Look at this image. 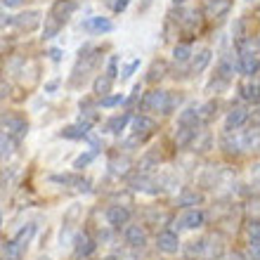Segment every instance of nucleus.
<instances>
[{"instance_id": "obj_1", "label": "nucleus", "mask_w": 260, "mask_h": 260, "mask_svg": "<svg viewBox=\"0 0 260 260\" xmlns=\"http://www.w3.org/2000/svg\"><path fill=\"white\" fill-rule=\"evenodd\" d=\"M182 97L180 95H171V92H166V90H151L147 95L142 97V102H140V109L142 111H158V114H173L175 109V104H180Z\"/></svg>"}, {"instance_id": "obj_2", "label": "nucleus", "mask_w": 260, "mask_h": 260, "mask_svg": "<svg viewBox=\"0 0 260 260\" xmlns=\"http://www.w3.org/2000/svg\"><path fill=\"white\" fill-rule=\"evenodd\" d=\"M3 125H5V133L12 137L14 142H19L21 137L28 133L26 121H24L21 116H12V114H10V116H3Z\"/></svg>"}, {"instance_id": "obj_3", "label": "nucleus", "mask_w": 260, "mask_h": 260, "mask_svg": "<svg viewBox=\"0 0 260 260\" xmlns=\"http://www.w3.org/2000/svg\"><path fill=\"white\" fill-rule=\"evenodd\" d=\"M248 121H251V114H248L244 107H234V109L227 111V116H225V133L239 130L241 125H246Z\"/></svg>"}, {"instance_id": "obj_4", "label": "nucleus", "mask_w": 260, "mask_h": 260, "mask_svg": "<svg viewBox=\"0 0 260 260\" xmlns=\"http://www.w3.org/2000/svg\"><path fill=\"white\" fill-rule=\"evenodd\" d=\"M204 222H206L204 211H199V208H189V211H185L178 218L175 227H178V230H197V227H201Z\"/></svg>"}, {"instance_id": "obj_5", "label": "nucleus", "mask_w": 260, "mask_h": 260, "mask_svg": "<svg viewBox=\"0 0 260 260\" xmlns=\"http://www.w3.org/2000/svg\"><path fill=\"white\" fill-rule=\"evenodd\" d=\"M78 10V3L76 0H57L55 5L50 7V17H55V19H59L62 24H67L69 17Z\"/></svg>"}, {"instance_id": "obj_6", "label": "nucleus", "mask_w": 260, "mask_h": 260, "mask_svg": "<svg viewBox=\"0 0 260 260\" xmlns=\"http://www.w3.org/2000/svg\"><path fill=\"white\" fill-rule=\"evenodd\" d=\"M83 31H88V34H111L114 31V21L107 19V17H90L81 24Z\"/></svg>"}, {"instance_id": "obj_7", "label": "nucleus", "mask_w": 260, "mask_h": 260, "mask_svg": "<svg viewBox=\"0 0 260 260\" xmlns=\"http://www.w3.org/2000/svg\"><path fill=\"white\" fill-rule=\"evenodd\" d=\"M156 246L164 251V253H178L180 248V239L178 234L173 232V230H164V232L156 234Z\"/></svg>"}, {"instance_id": "obj_8", "label": "nucleus", "mask_w": 260, "mask_h": 260, "mask_svg": "<svg viewBox=\"0 0 260 260\" xmlns=\"http://www.w3.org/2000/svg\"><path fill=\"white\" fill-rule=\"evenodd\" d=\"M128 220H130V211L125 206H109L107 208V222L111 227H123L128 225Z\"/></svg>"}, {"instance_id": "obj_9", "label": "nucleus", "mask_w": 260, "mask_h": 260, "mask_svg": "<svg viewBox=\"0 0 260 260\" xmlns=\"http://www.w3.org/2000/svg\"><path fill=\"white\" fill-rule=\"evenodd\" d=\"M133 130H135V137L144 140L147 135H151V133L156 130V121L151 116H147V114H142V116H137L135 121H133Z\"/></svg>"}, {"instance_id": "obj_10", "label": "nucleus", "mask_w": 260, "mask_h": 260, "mask_svg": "<svg viewBox=\"0 0 260 260\" xmlns=\"http://www.w3.org/2000/svg\"><path fill=\"white\" fill-rule=\"evenodd\" d=\"M38 24H41V12L38 10H31V12H24L14 17V26L21 28V31H34Z\"/></svg>"}, {"instance_id": "obj_11", "label": "nucleus", "mask_w": 260, "mask_h": 260, "mask_svg": "<svg viewBox=\"0 0 260 260\" xmlns=\"http://www.w3.org/2000/svg\"><path fill=\"white\" fill-rule=\"evenodd\" d=\"M234 67H237V71H239V74L246 76V78L260 74V59H258V57H237Z\"/></svg>"}, {"instance_id": "obj_12", "label": "nucleus", "mask_w": 260, "mask_h": 260, "mask_svg": "<svg viewBox=\"0 0 260 260\" xmlns=\"http://www.w3.org/2000/svg\"><path fill=\"white\" fill-rule=\"evenodd\" d=\"M90 128H92L90 123H85V121H78V123L67 125V128L62 130V137H67V140H85V137L90 135Z\"/></svg>"}, {"instance_id": "obj_13", "label": "nucleus", "mask_w": 260, "mask_h": 260, "mask_svg": "<svg viewBox=\"0 0 260 260\" xmlns=\"http://www.w3.org/2000/svg\"><path fill=\"white\" fill-rule=\"evenodd\" d=\"M128 123H130V114H128V111H123V114H116V116H111L109 121L104 123V133H111V135H121Z\"/></svg>"}, {"instance_id": "obj_14", "label": "nucleus", "mask_w": 260, "mask_h": 260, "mask_svg": "<svg viewBox=\"0 0 260 260\" xmlns=\"http://www.w3.org/2000/svg\"><path fill=\"white\" fill-rule=\"evenodd\" d=\"M123 237H125V244H128V246H135V248L144 246V241H147V234H144V230L140 225H128Z\"/></svg>"}, {"instance_id": "obj_15", "label": "nucleus", "mask_w": 260, "mask_h": 260, "mask_svg": "<svg viewBox=\"0 0 260 260\" xmlns=\"http://www.w3.org/2000/svg\"><path fill=\"white\" fill-rule=\"evenodd\" d=\"M199 123H201V114H199V107H187V109L180 111L178 125H182V128H197Z\"/></svg>"}, {"instance_id": "obj_16", "label": "nucleus", "mask_w": 260, "mask_h": 260, "mask_svg": "<svg viewBox=\"0 0 260 260\" xmlns=\"http://www.w3.org/2000/svg\"><path fill=\"white\" fill-rule=\"evenodd\" d=\"M220 147H222V151H225L227 156H237L239 149H244V147H241V137H234V133H222Z\"/></svg>"}, {"instance_id": "obj_17", "label": "nucleus", "mask_w": 260, "mask_h": 260, "mask_svg": "<svg viewBox=\"0 0 260 260\" xmlns=\"http://www.w3.org/2000/svg\"><path fill=\"white\" fill-rule=\"evenodd\" d=\"M230 7H232L230 0H208L206 3V14L213 17V19H218V17H225L230 12Z\"/></svg>"}, {"instance_id": "obj_18", "label": "nucleus", "mask_w": 260, "mask_h": 260, "mask_svg": "<svg viewBox=\"0 0 260 260\" xmlns=\"http://www.w3.org/2000/svg\"><path fill=\"white\" fill-rule=\"evenodd\" d=\"M239 92H241V100L246 102H253V104H260V85L253 81H244L239 85Z\"/></svg>"}, {"instance_id": "obj_19", "label": "nucleus", "mask_w": 260, "mask_h": 260, "mask_svg": "<svg viewBox=\"0 0 260 260\" xmlns=\"http://www.w3.org/2000/svg\"><path fill=\"white\" fill-rule=\"evenodd\" d=\"M74 248H76V255H90L92 251H95V241L90 239L88 234H76L74 239Z\"/></svg>"}, {"instance_id": "obj_20", "label": "nucleus", "mask_w": 260, "mask_h": 260, "mask_svg": "<svg viewBox=\"0 0 260 260\" xmlns=\"http://www.w3.org/2000/svg\"><path fill=\"white\" fill-rule=\"evenodd\" d=\"M241 147L244 149H251V151H258L260 149V128H251L241 135Z\"/></svg>"}, {"instance_id": "obj_21", "label": "nucleus", "mask_w": 260, "mask_h": 260, "mask_svg": "<svg viewBox=\"0 0 260 260\" xmlns=\"http://www.w3.org/2000/svg\"><path fill=\"white\" fill-rule=\"evenodd\" d=\"M211 59H213V52L208 48H204L201 52H199L197 57L192 59V74H201L208 64H211Z\"/></svg>"}, {"instance_id": "obj_22", "label": "nucleus", "mask_w": 260, "mask_h": 260, "mask_svg": "<svg viewBox=\"0 0 260 260\" xmlns=\"http://www.w3.org/2000/svg\"><path fill=\"white\" fill-rule=\"evenodd\" d=\"M204 201V197L199 192H194V189H185V192L178 197V206H182V208H189V206H199Z\"/></svg>"}, {"instance_id": "obj_23", "label": "nucleus", "mask_w": 260, "mask_h": 260, "mask_svg": "<svg viewBox=\"0 0 260 260\" xmlns=\"http://www.w3.org/2000/svg\"><path fill=\"white\" fill-rule=\"evenodd\" d=\"M194 140H197V128H182V125H180V130L175 133L178 147H187V144H192Z\"/></svg>"}, {"instance_id": "obj_24", "label": "nucleus", "mask_w": 260, "mask_h": 260, "mask_svg": "<svg viewBox=\"0 0 260 260\" xmlns=\"http://www.w3.org/2000/svg\"><path fill=\"white\" fill-rule=\"evenodd\" d=\"M62 26H64L62 21L48 14V17H45V26H43V38H55V36L62 31Z\"/></svg>"}, {"instance_id": "obj_25", "label": "nucleus", "mask_w": 260, "mask_h": 260, "mask_svg": "<svg viewBox=\"0 0 260 260\" xmlns=\"http://www.w3.org/2000/svg\"><path fill=\"white\" fill-rule=\"evenodd\" d=\"M21 258V246L17 241H5L3 244V260H19Z\"/></svg>"}, {"instance_id": "obj_26", "label": "nucleus", "mask_w": 260, "mask_h": 260, "mask_svg": "<svg viewBox=\"0 0 260 260\" xmlns=\"http://www.w3.org/2000/svg\"><path fill=\"white\" fill-rule=\"evenodd\" d=\"M34 234H36V225H34V222H28L26 227H21L19 232H17V237H14V241H17V244H19V246L24 248V246H26V244H28V241L34 239Z\"/></svg>"}, {"instance_id": "obj_27", "label": "nucleus", "mask_w": 260, "mask_h": 260, "mask_svg": "<svg viewBox=\"0 0 260 260\" xmlns=\"http://www.w3.org/2000/svg\"><path fill=\"white\" fill-rule=\"evenodd\" d=\"M111 83H114V78H109V76H97L95 78V92L97 95H102V97H107L109 95V90H111Z\"/></svg>"}, {"instance_id": "obj_28", "label": "nucleus", "mask_w": 260, "mask_h": 260, "mask_svg": "<svg viewBox=\"0 0 260 260\" xmlns=\"http://www.w3.org/2000/svg\"><path fill=\"white\" fill-rule=\"evenodd\" d=\"M121 104H125V97L121 95V92H116V95H107L100 100V107L102 109H114V107H121Z\"/></svg>"}, {"instance_id": "obj_29", "label": "nucleus", "mask_w": 260, "mask_h": 260, "mask_svg": "<svg viewBox=\"0 0 260 260\" xmlns=\"http://www.w3.org/2000/svg\"><path fill=\"white\" fill-rule=\"evenodd\" d=\"M189 57H192V48L185 45V43H180V45L173 48V59H175V62H187Z\"/></svg>"}, {"instance_id": "obj_30", "label": "nucleus", "mask_w": 260, "mask_h": 260, "mask_svg": "<svg viewBox=\"0 0 260 260\" xmlns=\"http://www.w3.org/2000/svg\"><path fill=\"white\" fill-rule=\"evenodd\" d=\"M95 156H97V151H95V149L85 151V154H81V156H78V158L74 161V168H76V171H83L85 166H90L92 161H95Z\"/></svg>"}, {"instance_id": "obj_31", "label": "nucleus", "mask_w": 260, "mask_h": 260, "mask_svg": "<svg viewBox=\"0 0 260 260\" xmlns=\"http://www.w3.org/2000/svg\"><path fill=\"white\" fill-rule=\"evenodd\" d=\"M111 171H114V173H118V175H121V173H125V171H128V168H130V161H128V158H121V156H116V158H111Z\"/></svg>"}, {"instance_id": "obj_32", "label": "nucleus", "mask_w": 260, "mask_h": 260, "mask_svg": "<svg viewBox=\"0 0 260 260\" xmlns=\"http://www.w3.org/2000/svg\"><path fill=\"white\" fill-rule=\"evenodd\" d=\"M215 109H218V104L215 102H206L204 107H199V114H201V121H211L215 116Z\"/></svg>"}, {"instance_id": "obj_33", "label": "nucleus", "mask_w": 260, "mask_h": 260, "mask_svg": "<svg viewBox=\"0 0 260 260\" xmlns=\"http://www.w3.org/2000/svg\"><path fill=\"white\" fill-rule=\"evenodd\" d=\"M164 71H166V64L164 62H156L154 67L149 69V74H147V83H154L156 78H161V76H164Z\"/></svg>"}, {"instance_id": "obj_34", "label": "nucleus", "mask_w": 260, "mask_h": 260, "mask_svg": "<svg viewBox=\"0 0 260 260\" xmlns=\"http://www.w3.org/2000/svg\"><path fill=\"white\" fill-rule=\"evenodd\" d=\"M248 232H251V246H258L260 248V222H258V220H255V222H251Z\"/></svg>"}, {"instance_id": "obj_35", "label": "nucleus", "mask_w": 260, "mask_h": 260, "mask_svg": "<svg viewBox=\"0 0 260 260\" xmlns=\"http://www.w3.org/2000/svg\"><path fill=\"white\" fill-rule=\"evenodd\" d=\"M107 76H109V78H116V76H118V55H111L109 57V64H107Z\"/></svg>"}, {"instance_id": "obj_36", "label": "nucleus", "mask_w": 260, "mask_h": 260, "mask_svg": "<svg viewBox=\"0 0 260 260\" xmlns=\"http://www.w3.org/2000/svg\"><path fill=\"white\" fill-rule=\"evenodd\" d=\"M12 149H14V140L10 135H7V133H3V156H10V154H12Z\"/></svg>"}, {"instance_id": "obj_37", "label": "nucleus", "mask_w": 260, "mask_h": 260, "mask_svg": "<svg viewBox=\"0 0 260 260\" xmlns=\"http://www.w3.org/2000/svg\"><path fill=\"white\" fill-rule=\"evenodd\" d=\"M137 69H140V59H133V62H128L123 67V71H121V78H130V76L135 74Z\"/></svg>"}, {"instance_id": "obj_38", "label": "nucleus", "mask_w": 260, "mask_h": 260, "mask_svg": "<svg viewBox=\"0 0 260 260\" xmlns=\"http://www.w3.org/2000/svg\"><path fill=\"white\" fill-rule=\"evenodd\" d=\"M140 92H142V90H140V85H135V88H133V92H130V97H125V107H128V109H133V107H135Z\"/></svg>"}, {"instance_id": "obj_39", "label": "nucleus", "mask_w": 260, "mask_h": 260, "mask_svg": "<svg viewBox=\"0 0 260 260\" xmlns=\"http://www.w3.org/2000/svg\"><path fill=\"white\" fill-rule=\"evenodd\" d=\"M107 3L111 5V10H114V12H123L125 7H128L130 0H107Z\"/></svg>"}, {"instance_id": "obj_40", "label": "nucleus", "mask_w": 260, "mask_h": 260, "mask_svg": "<svg viewBox=\"0 0 260 260\" xmlns=\"http://www.w3.org/2000/svg\"><path fill=\"white\" fill-rule=\"evenodd\" d=\"M192 246L187 248V253L189 255H194V253H201V248H204V241H189Z\"/></svg>"}, {"instance_id": "obj_41", "label": "nucleus", "mask_w": 260, "mask_h": 260, "mask_svg": "<svg viewBox=\"0 0 260 260\" xmlns=\"http://www.w3.org/2000/svg\"><path fill=\"white\" fill-rule=\"evenodd\" d=\"M48 55H50V59H52V62H59V59H62V50H59V48H50Z\"/></svg>"}, {"instance_id": "obj_42", "label": "nucleus", "mask_w": 260, "mask_h": 260, "mask_svg": "<svg viewBox=\"0 0 260 260\" xmlns=\"http://www.w3.org/2000/svg\"><path fill=\"white\" fill-rule=\"evenodd\" d=\"M251 178H253V185L260 187V164L253 166V171H251Z\"/></svg>"}, {"instance_id": "obj_43", "label": "nucleus", "mask_w": 260, "mask_h": 260, "mask_svg": "<svg viewBox=\"0 0 260 260\" xmlns=\"http://www.w3.org/2000/svg\"><path fill=\"white\" fill-rule=\"evenodd\" d=\"M251 123H253L255 128H260V107L255 111H251Z\"/></svg>"}, {"instance_id": "obj_44", "label": "nucleus", "mask_w": 260, "mask_h": 260, "mask_svg": "<svg viewBox=\"0 0 260 260\" xmlns=\"http://www.w3.org/2000/svg\"><path fill=\"white\" fill-rule=\"evenodd\" d=\"M57 85H59V81H50V83H45V92H55Z\"/></svg>"}, {"instance_id": "obj_45", "label": "nucleus", "mask_w": 260, "mask_h": 260, "mask_svg": "<svg viewBox=\"0 0 260 260\" xmlns=\"http://www.w3.org/2000/svg\"><path fill=\"white\" fill-rule=\"evenodd\" d=\"M24 0H3V5L5 7H19Z\"/></svg>"}, {"instance_id": "obj_46", "label": "nucleus", "mask_w": 260, "mask_h": 260, "mask_svg": "<svg viewBox=\"0 0 260 260\" xmlns=\"http://www.w3.org/2000/svg\"><path fill=\"white\" fill-rule=\"evenodd\" d=\"M182 3H185V0H173V5H182Z\"/></svg>"}, {"instance_id": "obj_47", "label": "nucleus", "mask_w": 260, "mask_h": 260, "mask_svg": "<svg viewBox=\"0 0 260 260\" xmlns=\"http://www.w3.org/2000/svg\"><path fill=\"white\" fill-rule=\"evenodd\" d=\"M41 260H50V258H41Z\"/></svg>"}, {"instance_id": "obj_48", "label": "nucleus", "mask_w": 260, "mask_h": 260, "mask_svg": "<svg viewBox=\"0 0 260 260\" xmlns=\"http://www.w3.org/2000/svg\"><path fill=\"white\" fill-rule=\"evenodd\" d=\"M246 3H251V0H246Z\"/></svg>"}, {"instance_id": "obj_49", "label": "nucleus", "mask_w": 260, "mask_h": 260, "mask_svg": "<svg viewBox=\"0 0 260 260\" xmlns=\"http://www.w3.org/2000/svg\"><path fill=\"white\" fill-rule=\"evenodd\" d=\"M258 43H260V41H258Z\"/></svg>"}]
</instances>
